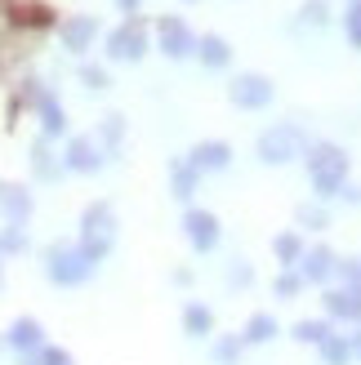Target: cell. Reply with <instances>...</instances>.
I'll list each match as a JSON object with an SVG mask.
<instances>
[{
	"mask_svg": "<svg viewBox=\"0 0 361 365\" xmlns=\"http://www.w3.org/2000/svg\"><path fill=\"white\" fill-rule=\"evenodd\" d=\"M188 227H192V241H196V245H214V218L192 214V218H188Z\"/></svg>",
	"mask_w": 361,
	"mask_h": 365,
	"instance_id": "cell-3",
	"label": "cell"
},
{
	"mask_svg": "<svg viewBox=\"0 0 361 365\" xmlns=\"http://www.w3.org/2000/svg\"><path fill=\"white\" fill-rule=\"evenodd\" d=\"M299 339H326V325H308V321H303L299 325Z\"/></svg>",
	"mask_w": 361,
	"mask_h": 365,
	"instance_id": "cell-6",
	"label": "cell"
},
{
	"mask_svg": "<svg viewBox=\"0 0 361 365\" xmlns=\"http://www.w3.org/2000/svg\"><path fill=\"white\" fill-rule=\"evenodd\" d=\"M27 365H71V361H67V352H59V348H45V352H36Z\"/></svg>",
	"mask_w": 361,
	"mask_h": 365,
	"instance_id": "cell-4",
	"label": "cell"
},
{
	"mask_svg": "<svg viewBox=\"0 0 361 365\" xmlns=\"http://www.w3.org/2000/svg\"><path fill=\"white\" fill-rule=\"evenodd\" d=\"M89 272V254H81V250H54V259H49V277L54 281H81Z\"/></svg>",
	"mask_w": 361,
	"mask_h": 365,
	"instance_id": "cell-1",
	"label": "cell"
},
{
	"mask_svg": "<svg viewBox=\"0 0 361 365\" xmlns=\"http://www.w3.org/2000/svg\"><path fill=\"white\" fill-rule=\"evenodd\" d=\"M188 325H192V330H205V325H210V312H201V307H192V312H188Z\"/></svg>",
	"mask_w": 361,
	"mask_h": 365,
	"instance_id": "cell-5",
	"label": "cell"
},
{
	"mask_svg": "<svg viewBox=\"0 0 361 365\" xmlns=\"http://www.w3.org/2000/svg\"><path fill=\"white\" fill-rule=\"evenodd\" d=\"M268 330H273V321H268V317H259L255 325H250V339H268Z\"/></svg>",
	"mask_w": 361,
	"mask_h": 365,
	"instance_id": "cell-7",
	"label": "cell"
},
{
	"mask_svg": "<svg viewBox=\"0 0 361 365\" xmlns=\"http://www.w3.org/2000/svg\"><path fill=\"white\" fill-rule=\"evenodd\" d=\"M9 343H14V348L18 352H36V348H41V325H36V321H14L9 325Z\"/></svg>",
	"mask_w": 361,
	"mask_h": 365,
	"instance_id": "cell-2",
	"label": "cell"
}]
</instances>
